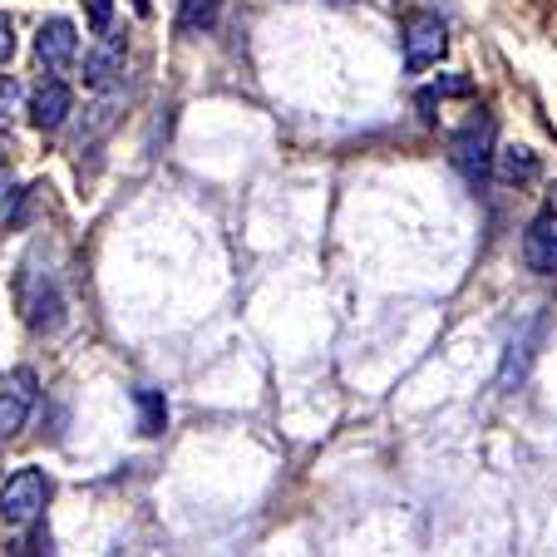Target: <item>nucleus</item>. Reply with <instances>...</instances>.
<instances>
[{
	"label": "nucleus",
	"mask_w": 557,
	"mask_h": 557,
	"mask_svg": "<svg viewBox=\"0 0 557 557\" xmlns=\"http://www.w3.org/2000/svg\"><path fill=\"white\" fill-rule=\"evenodd\" d=\"M494 134H498L494 114H484V109H479V114H473L469 124H463L459 134L449 138V163L473 183V188H479V183L494 173V158H498L494 153Z\"/></svg>",
	"instance_id": "1"
},
{
	"label": "nucleus",
	"mask_w": 557,
	"mask_h": 557,
	"mask_svg": "<svg viewBox=\"0 0 557 557\" xmlns=\"http://www.w3.org/2000/svg\"><path fill=\"white\" fill-rule=\"evenodd\" d=\"M50 473L45 469H15L5 484H0V523L11 528H30L35 518L50 504Z\"/></svg>",
	"instance_id": "2"
},
{
	"label": "nucleus",
	"mask_w": 557,
	"mask_h": 557,
	"mask_svg": "<svg viewBox=\"0 0 557 557\" xmlns=\"http://www.w3.org/2000/svg\"><path fill=\"white\" fill-rule=\"evenodd\" d=\"M444 50H449V25L434 11H414L405 21V70L410 74L430 70V64L444 60Z\"/></svg>",
	"instance_id": "3"
},
{
	"label": "nucleus",
	"mask_w": 557,
	"mask_h": 557,
	"mask_svg": "<svg viewBox=\"0 0 557 557\" xmlns=\"http://www.w3.org/2000/svg\"><path fill=\"white\" fill-rule=\"evenodd\" d=\"M35 400H40V375L30 366L11 370L5 385H0V440H15L25 430V420L35 414Z\"/></svg>",
	"instance_id": "4"
},
{
	"label": "nucleus",
	"mask_w": 557,
	"mask_h": 557,
	"mask_svg": "<svg viewBox=\"0 0 557 557\" xmlns=\"http://www.w3.org/2000/svg\"><path fill=\"white\" fill-rule=\"evenodd\" d=\"M74 54H79V35H74V25L64 21V15H54V21L40 25V35H35V64H40L45 74H70Z\"/></svg>",
	"instance_id": "5"
},
{
	"label": "nucleus",
	"mask_w": 557,
	"mask_h": 557,
	"mask_svg": "<svg viewBox=\"0 0 557 557\" xmlns=\"http://www.w3.org/2000/svg\"><path fill=\"white\" fill-rule=\"evenodd\" d=\"M124 64H128V40L114 30L99 35V45L85 54V85L89 89H114L124 79Z\"/></svg>",
	"instance_id": "6"
},
{
	"label": "nucleus",
	"mask_w": 557,
	"mask_h": 557,
	"mask_svg": "<svg viewBox=\"0 0 557 557\" xmlns=\"http://www.w3.org/2000/svg\"><path fill=\"white\" fill-rule=\"evenodd\" d=\"M523 267L537 276H557V212H537L523 232Z\"/></svg>",
	"instance_id": "7"
},
{
	"label": "nucleus",
	"mask_w": 557,
	"mask_h": 557,
	"mask_svg": "<svg viewBox=\"0 0 557 557\" xmlns=\"http://www.w3.org/2000/svg\"><path fill=\"white\" fill-rule=\"evenodd\" d=\"M74 114V95H70V85L64 79H45V85H35V95H30V124L40 128V134H60L64 128V119Z\"/></svg>",
	"instance_id": "8"
},
{
	"label": "nucleus",
	"mask_w": 557,
	"mask_h": 557,
	"mask_svg": "<svg viewBox=\"0 0 557 557\" xmlns=\"http://www.w3.org/2000/svg\"><path fill=\"white\" fill-rule=\"evenodd\" d=\"M494 169H498V178L504 183H533L537 173H543V163H537L533 148H498Z\"/></svg>",
	"instance_id": "9"
},
{
	"label": "nucleus",
	"mask_w": 557,
	"mask_h": 557,
	"mask_svg": "<svg viewBox=\"0 0 557 557\" xmlns=\"http://www.w3.org/2000/svg\"><path fill=\"white\" fill-rule=\"evenodd\" d=\"M533 341H537V326L508 346V360H504V370H498V389H513V380H523L528 360H533Z\"/></svg>",
	"instance_id": "10"
},
{
	"label": "nucleus",
	"mask_w": 557,
	"mask_h": 557,
	"mask_svg": "<svg viewBox=\"0 0 557 557\" xmlns=\"http://www.w3.org/2000/svg\"><path fill=\"white\" fill-rule=\"evenodd\" d=\"M134 405H138V430L163 434V424H169V405H163V395H158V389H134Z\"/></svg>",
	"instance_id": "11"
},
{
	"label": "nucleus",
	"mask_w": 557,
	"mask_h": 557,
	"mask_svg": "<svg viewBox=\"0 0 557 557\" xmlns=\"http://www.w3.org/2000/svg\"><path fill=\"white\" fill-rule=\"evenodd\" d=\"M218 11H222V0H178V25L183 30H212Z\"/></svg>",
	"instance_id": "12"
},
{
	"label": "nucleus",
	"mask_w": 557,
	"mask_h": 557,
	"mask_svg": "<svg viewBox=\"0 0 557 557\" xmlns=\"http://www.w3.org/2000/svg\"><path fill=\"white\" fill-rule=\"evenodd\" d=\"M434 95H440V99H463V95H473V79H459V74H440V79H434Z\"/></svg>",
	"instance_id": "13"
},
{
	"label": "nucleus",
	"mask_w": 557,
	"mask_h": 557,
	"mask_svg": "<svg viewBox=\"0 0 557 557\" xmlns=\"http://www.w3.org/2000/svg\"><path fill=\"white\" fill-rule=\"evenodd\" d=\"M109 21H114V0H89V30L104 35Z\"/></svg>",
	"instance_id": "14"
},
{
	"label": "nucleus",
	"mask_w": 557,
	"mask_h": 557,
	"mask_svg": "<svg viewBox=\"0 0 557 557\" xmlns=\"http://www.w3.org/2000/svg\"><path fill=\"white\" fill-rule=\"evenodd\" d=\"M15 95H21V89H15V79H0V128H5V119L15 114Z\"/></svg>",
	"instance_id": "15"
},
{
	"label": "nucleus",
	"mask_w": 557,
	"mask_h": 557,
	"mask_svg": "<svg viewBox=\"0 0 557 557\" xmlns=\"http://www.w3.org/2000/svg\"><path fill=\"white\" fill-rule=\"evenodd\" d=\"M15 54V25H11V15H0V64Z\"/></svg>",
	"instance_id": "16"
},
{
	"label": "nucleus",
	"mask_w": 557,
	"mask_h": 557,
	"mask_svg": "<svg viewBox=\"0 0 557 557\" xmlns=\"http://www.w3.org/2000/svg\"><path fill=\"white\" fill-rule=\"evenodd\" d=\"M11 178H5V173H0V222H5V227H11Z\"/></svg>",
	"instance_id": "17"
},
{
	"label": "nucleus",
	"mask_w": 557,
	"mask_h": 557,
	"mask_svg": "<svg viewBox=\"0 0 557 557\" xmlns=\"http://www.w3.org/2000/svg\"><path fill=\"white\" fill-rule=\"evenodd\" d=\"M134 11L138 15H153V0H134Z\"/></svg>",
	"instance_id": "18"
}]
</instances>
